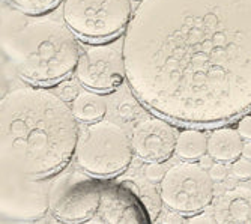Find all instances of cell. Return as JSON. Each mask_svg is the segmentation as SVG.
Listing matches in <instances>:
<instances>
[{
    "label": "cell",
    "mask_w": 251,
    "mask_h": 224,
    "mask_svg": "<svg viewBox=\"0 0 251 224\" xmlns=\"http://www.w3.org/2000/svg\"><path fill=\"white\" fill-rule=\"evenodd\" d=\"M122 54L132 94L159 118L233 121L251 108V0H142Z\"/></svg>",
    "instance_id": "6da1fadb"
},
{
    "label": "cell",
    "mask_w": 251,
    "mask_h": 224,
    "mask_svg": "<svg viewBox=\"0 0 251 224\" xmlns=\"http://www.w3.org/2000/svg\"><path fill=\"white\" fill-rule=\"evenodd\" d=\"M62 97L36 87L11 91L0 102L2 169L50 177L77 149L78 125Z\"/></svg>",
    "instance_id": "7a4b0ae2"
},
{
    "label": "cell",
    "mask_w": 251,
    "mask_h": 224,
    "mask_svg": "<svg viewBox=\"0 0 251 224\" xmlns=\"http://www.w3.org/2000/svg\"><path fill=\"white\" fill-rule=\"evenodd\" d=\"M2 50L18 75L32 84H53L70 75L80 60L74 32L54 20L2 26Z\"/></svg>",
    "instance_id": "3957f363"
},
{
    "label": "cell",
    "mask_w": 251,
    "mask_h": 224,
    "mask_svg": "<svg viewBox=\"0 0 251 224\" xmlns=\"http://www.w3.org/2000/svg\"><path fill=\"white\" fill-rule=\"evenodd\" d=\"M132 145L121 125L111 121L89 124L78 136L75 160L81 170L98 177L125 172L132 161Z\"/></svg>",
    "instance_id": "277c9868"
},
{
    "label": "cell",
    "mask_w": 251,
    "mask_h": 224,
    "mask_svg": "<svg viewBox=\"0 0 251 224\" xmlns=\"http://www.w3.org/2000/svg\"><path fill=\"white\" fill-rule=\"evenodd\" d=\"M131 0H65L63 20L81 39L102 42L126 30L132 18Z\"/></svg>",
    "instance_id": "5b68a950"
},
{
    "label": "cell",
    "mask_w": 251,
    "mask_h": 224,
    "mask_svg": "<svg viewBox=\"0 0 251 224\" xmlns=\"http://www.w3.org/2000/svg\"><path fill=\"white\" fill-rule=\"evenodd\" d=\"M164 205L180 215H194L206 209L215 196V182L199 163L173 164L159 185Z\"/></svg>",
    "instance_id": "8992f818"
},
{
    "label": "cell",
    "mask_w": 251,
    "mask_h": 224,
    "mask_svg": "<svg viewBox=\"0 0 251 224\" xmlns=\"http://www.w3.org/2000/svg\"><path fill=\"white\" fill-rule=\"evenodd\" d=\"M2 220L35 221L51 206V179L30 177L2 169Z\"/></svg>",
    "instance_id": "52a82bcc"
},
{
    "label": "cell",
    "mask_w": 251,
    "mask_h": 224,
    "mask_svg": "<svg viewBox=\"0 0 251 224\" xmlns=\"http://www.w3.org/2000/svg\"><path fill=\"white\" fill-rule=\"evenodd\" d=\"M104 184L81 176L68 177L65 185L51 196L54 217L63 223L97 224L102 205Z\"/></svg>",
    "instance_id": "ba28073f"
},
{
    "label": "cell",
    "mask_w": 251,
    "mask_h": 224,
    "mask_svg": "<svg viewBox=\"0 0 251 224\" xmlns=\"http://www.w3.org/2000/svg\"><path fill=\"white\" fill-rule=\"evenodd\" d=\"M75 74L77 80L90 91H115L126 77L124 54L110 46L87 49L80 56Z\"/></svg>",
    "instance_id": "9c48e42d"
},
{
    "label": "cell",
    "mask_w": 251,
    "mask_h": 224,
    "mask_svg": "<svg viewBox=\"0 0 251 224\" xmlns=\"http://www.w3.org/2000/svg\"><path fill=\"white\" fill-rule=\"evenodd\" d=\"M176 131L164 118H149L137 124L131 134L134 153L145 161H167L175 153Z\"/></svg>",
    "instance_id": "30bf717a"
},
{
    "label": "cell",
    "mask_w": 251,
    "mask_h": 224,
    "mask_svg": "<svg viewBox=\"0 0 251 224\" xmlns=\"http://www.w3.org/2000/svg\"><path fill=\"white\" fill-rule=\"evenodd\" d=\"M214 217L220 224H251V188L224 191L214 203Z\"/></svg>",
    "instance_id": "8fae6325"
},
{
    "label": "cell",
    "mask_w": 251,
    "mask_h": 224,
    "mask_svg": "<svg viewBox=\"0 0 251 224\" xmlns=\"http://www.w3.org/2000/svg\"><path fill=\"white\" fill-rule=\"evenodd\" d=\"M242 136L233 128H218L208 139V153L217 161L233 163L242 155Z\"/></svg>",
    "instance_id": "7c38bea8"
},
{
    "label": "cell",
    "mask_w": 251,
    "mask_h": 224,
    "mask_svg": "<svg viewBox=\"0 0 251 224\" xmlns=\"http://www.w3.org/2000/svg\"><path fill=\"white\" fill-rule=\"evenodd\" d=\"M73 111L77 121L84 124H94L101 121L107 113V101L100 92L84 91L77 95L73 101Z\"/></svg>",
    "instance_id": "4fadbf2b"
},
{
    "label": "cell",
    "mask_w": 251,
    "mask_h": 224,
    "mask_svg": "<svg viewBox=\"0 0 251 224\" xmlns=\"http://www.w3.org/2000/svg\"><path fill=\"white\" fill-rule=\"evenodd\" d=\"M208 152V137L199 129H184L177 134L175 153L184 161H196Z\"/></svg>",
    "instance_id": "5bb4252c"
},
{
    "label": "cell",
    "mask_w": 251,
    "mask_h": 224,
    "mask_svg": "<svg viewBox=\"0 0 251 224\" xmlns=\"http://www.w3.org/2000/svg\"><path fill=\"white\" fill-rule=\"evenodd\" d=\"M139 197L149 215V220L155 221L159 212H161V205L164 203L161 193H158L153 185H143L139 188Z\"/></svg>",
    "instance_id": "9a60e30c"
},
{
    "label": "cell",
    "mask_w": 251,
    "mask_h": 224,
    "mask_svg": "<svg viewBox=\"0 0 251 224\" xmlns=\"http://www.w3.org/2000/svg\"><path fill=\"white\" fill-rule=\"evenodd\" d=\"M6 2L15 9H18L20 12L30 14V15H41L54 9L62 0H6Z\"/></svg>",
    "instance_id": "2e32d148"
},
{
    "label": "cell",
    "mask_w": 251,
    "mask_h": 224,
    "mask_svg": "<svg viewBox=\"0 0 251 224\" xmlns=\"http://www.w3.org/2000/svg\"><path fill=\"white\" fill-rule=\"evenodd\" d=\"M166 167L163 164V161H148V164L145 166V177L148 179V182L151 184H156L161 182L163 177L166 176Z\"/></svg>",
    "instance_id": "e0dca14e"
},
{
    "label": "cell",
    "mask_w": 251,
    "mask_h": 224,
    "mask_svg": "<svg viewBox=\"0 0 251 224\" xmlns=\"http://www.w3.org/2000/svg\"><path fill=\"white\" fill-rule=\"evenodd\" d=\"M232 174L239 181H250L251 177V160L247 158H238L232 164Z\"/></svg>",
    "instance_id": "ac0fdd59"
},
{
    "label": "cell",
    "mask_w": 251,
    "mask_h": 224,
    "mask_svg": "<svg viewBox=\"0 0 251 224\" xmlns=\"http://www.w3.org/2000/svg\"><path fill=\"white\" fill-rule=\"evenodd\" d=\"M118 113H119L121 119H124L125 122H131L139 116V107H137L131 100H126V101L121 102V105L118 108Z\"/></svg>",
    "instance_id": "d6986e66"
},
{
    "label": "cell",
    "mask_w": 251,
    "mask_h": 224,
    "mask_svg": "<svg viewBox=\"0 0 251 224\" xmlns=\"http://www.w3.org/2000/svg\"><path fill=\"white\" fill-rule=\"evenodd\" d=\"M214 182H224L227 176H229V167H227L223 161H217L212 164V167L208 170Z\"/></svg>",
    "instance_id": "ffe728a7"
},
{
    "label": "cell",
    "mask_w": 251,
    "mask_h": 224,
    "mask_svg": "<svg viewBox=\"0 0 251 224\" xmlns=\"http://www.w3.org/2000/svg\"><path fill=\"white\" fill-rule=\"evenodd\" d=\"M59 94L65 101H74L77 95L80 94V91H78V86L74 81H63L59 89Z\"/></svg>",
    "instance_id": "44dd1931"
},
{
    "label": "cell",
    "mask_w": 251,
    "mask_h": 224,
    "mask_svg": "<svg viewBox=\"0 0 251 224\" xmlns=\"http://www.w3.org/2000/svg\"><path fill=\"white\" fill-rule=\"evenodd\" d=\"M238 131L245 140H251V115L244 116L238 125Z\"/></svg>",
    "instance_id": "7402d4cb"
},
{
    "label": "cell",
    "mask_w": 251,
    "mask_h": 224,
    "mask_svg": "<svg viewBox=\"0 0 251 224\" xmlns=\"http://www.w3.org/2000/svg\"><path fill=\"white\" fill-rule=\"evenodd\" d=\"M188 223H201V224H208V223H211V224H215L217 220H215V217H214V212H212V214H208V212H204V209H203V211L194 214V217L190 218Z\"/></svg>",
    "instance_id": "603a6c76"
},
{
    "label": "cell",
    "mask_w": 251,
    "mask_h": 224,
    "mask_svg": "<svg viewBox=\"0 0 251 224\" xmlns=\"http://www.w3.org/2000/svg\"><path fill=\"white\" fill-rule=\"evenodd\" d=\"M214 163H215V161H214V156H211L209 153H208V155L204 153L203 156H200V158H199V164H200L203 169H206V170H209V169L212 167Z\"/></svg>",
    "instance_id": "cb8c5ba5"
},
{
    "label": "cell",
    "mask_w": 251,
    "mask_h": 224,
    "mask_svg": "<svg viewBox=\"0 0 251 224\" xmlns=\"http://www.w3.org/2000/svg\"><path fill=\"white\" fill-rule=\"evenodd\" d=\"M180 214H177V212H173V214H167L166 215V218H163L161 220V223H166V224H169V223H184L185 220L182 218V217H179Z\"/></svg>",
    "instance_id": "d4e9b609"
},
{
    "label": "cell",
    "mask_w": 251,
    "mask_h": 224,
    "mask_svg": "<svg viewBox=\"0 0 251 224\" xmlns=\"http://www.w3.org/2000/svg\"><path fill=\"white\" fill-rule=\"evenodd\" d=\"M242 155H244V158L251 160V140H247V143H244Z\"/></svg>",
    "instance_id": "484cf974"
},
{
    "label": "cell",
    "mask_w": 251,
    "mask_h": 224,
    "mask_svg": "<svg viewBox=\"0 0 251 224\" xmlns=\"http://www.w3.org/2000/svg\"><path fill=\"white\" fill-rule=\"evenodd\" d=\"M250 185H251V177H250Z\"/></svg>",
    "instance_id": "4316f807"
}]
</instances>
